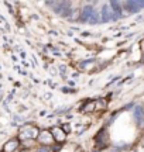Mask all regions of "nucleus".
Here are the masks:
<instances>
[{
    "mask_svg": "<svg viewBox=\"0 0 144 152\" xmlns=\"http://www.w3.org/2000/svg\"><path fill=\"white\" fill-rule=\"evenodd\" d=\"M134 118L137 121V124L141 125V123L144 121V110L141 106H137V107L134 109Z\"/></svg>",
    "mask_w": 144,
    "mask_h": 152,
    "instance_id": "nucleus-6",
    "label": "nucleus"
},
{
    "mask_svg": "<svg viewBox=\"0 0 144 152\" xmlns=\"http://www.w3.org/2000/svg\"><path fill=\"white\" fill-rule=\"evenodd\" d=\"M55 149L52 147H48V145H40L38 152H54Z\"/></svg>",
    "mask_w": 144,
    "mask_h": 152,
    "instance_id": "nucleus-9",
    "label": "nucleus"
},
{
    "mask_svg": "<svg viewBox=\"0 0 144 152\" xmlns=\"http://www.w3.org/2000/svg\"><path fill=\"white\" fill-rule=\"evenodd\" d=\"M51 134L54 137V141L58 142V144H64L67 141V137H68V132L62 127H52L51 128Z\"/></svg>",
    "mask_w": 144,
    "mask_h": 152,
    "instance_id": "nucleus-2",
    "label": "nucleus"
},
{
    "mask_svg": "<svg viewBox=\"0 0 144 152\" xmlns=\"http://www.w3.org/2000/svg\"><path fill=\"white\" fill-rule=\"evenodd\" d=\"M17 147H18V140H11L10 142H7L4 151L6 152H11V151H14Z\"/></svg>",
    "mask_w": 144,
    "mask_h": 152,
    "instance_id": "nucleus-8",
    "label": "nucleus"
},
{
    "mask_svg": "<svg viewBox=\"0 0 144 152\" xmlns=\"http://www.w3.org/2000/svg\"><path fill=\"white\" fill-rule=\"evenodd\" d=\"M81 111H82V113H88V111H96V102H95V100H92L90 103H89V102H86V103H85L82 107H81Z\"/></svg>",
    "mask_w": 144,
    "mask_h": 152,
    "instance_id": "nucleus-7",
    "label": "nucleus"
},
{
    "mask_svg": "<svg viewBox=\"0 0 144 152\" xmlns=\"http://www.w3.org/2000/svg\"><path fill=\"white\" fill-rule=\"evenodd\" d=\"M123 7H126V10H129V13H139L144 9V1L140 0H129L123 3Z\"/></svg>",
    "mask_w": 144,
    "mask_h": 152,
    "instance_id": "nucleus-3",
    "label": "nucleus"
},
{
    "mask_svg": "<svg viewBox=\"0 0 144 152\" xmlns=\"http://www.w3.org/2000/svg\"><path fill=\"white\" fill-rule=\"evenodd\" d=\"M40 142H41V145H48V147H51L52 144H54V137H52V134H51V131H40V135L38 138H37Z\"/></svg>",
    "mask_w": 144,
    "mask_h": 152,
    "instance_id": "nucleus-5",
    "label": "nucleus"
},
{
    "mask_svg": "<svg viewBox=\"0 0 144 152\" xmlns=\"http://www.w3.org/2000/svg\"><path fill=\"white\" fill-rule=\"evenodd\" d=\"M95 9L92 7V6H85L82 10H81V21L82 23H90V20L93 18L95 16Z\"/></svg>",
    "mask_w": 144,
    "mask_h": 152,
    "instance_id": "nucleus-4",
    "label": "nucleus"
},
{
    "mask_svg": "<svg viewBox=\"0 0 144 152\" xmlns=\"http://www.w3.org/2000/svg\"><path fill=\"white\" fill-rule=\"evenodd\" d=\"M100 14H102V21H103V23L116 21L117 18H120V17H119L116 13L113 11V9L110 7V4H109V3H106V4L103 6V9L100 10Z\"/></svg>",
    "mask_w": 144,
    "mask_h": 152,
    "instance_id": "nucleus-1",
    "label": "nucleus"
}]
</instances>
